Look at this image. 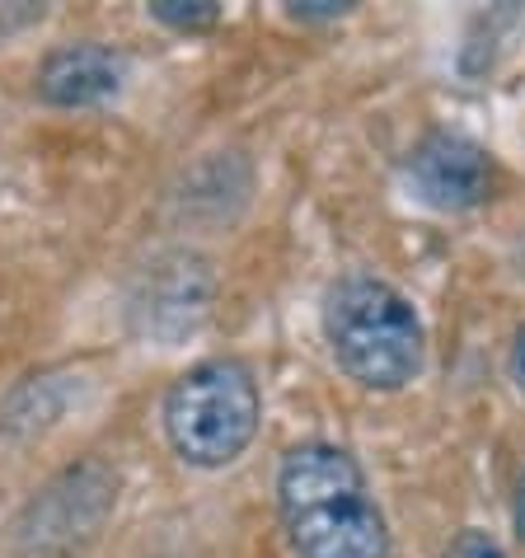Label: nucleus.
I'll use <instances>...</instances> for the list:
<instances>
[{
  "label": "nucleus",
  "instance_id": "nucleus-1",
  "mask_svg": "<svg viewBox=\"0 0 525 558\" xmlns=\"http://www.w3.org/2000/svg\"><path fill=\"white\" fill-rule=\"evenodd\" d=\"M277 507L296 558H390V525L352 451L301 441L277 470Z\"/></svg>",
  "mask_w": 525,
  "mask_h": 558
},
{
  "label": "nucleus",
  "instance_id": "nucleus-2",
  "mask_svg": "<svg viewBox=\"0 0 525 558\" xmlns=\"http://www.w3.org/2000/svg\"><path fill=\"white\" fill-rule=\"evenodd\" d=\"M323 338L333 362L362 390L394 395L423 376L427 329L404 291L380 277L352 272L323 291Z\"/></svg>",
  "mask_w": 525,
  "mask_h": 558
},
{
  "label": "nucleus",
  "instance_id": "nucleus-3",
  "mask_svg": "<svg viewBox=\"0 0 525 558\" xmlns=\"http://www.w3.org/2000/svg\"><path fill=\"white\" fill-rule=\"evenodd\" d=\"M262 423V395L240 356H207L188 366L164 395V437L193 470L235 464Z\"/></svg>",
  "mask_w": 525,
  "mask_h": 558
},
{
  "label": "nucleus",
  "instance_id": "nucleus-4",
  "mask_svg": "<svg viewBox=\"0 0 525 558\" xmlns=\"http://www.w3.org/2000/svg\"><path fill=\"white\" fill-rule=\"evenodd\" d=\"M118 507V474L81 460L48 478L10 525V558H81Z\"/></svg>",
  "mask_w": 525,
  "mask_h": 558
},
{
  "label": "nucleus",
  "instance_id": "nucleus-5",
  "mask_svg": "<svg viewBox=\"0 0 525 558\" xmlns=\"http://www.w3.org/2000/svg\"><path fill=\"white\" fill-rule=\"evenodd\" d=\"M408 183L418 203L437 211H474L484 207L492 189H498V165H492L488 146H478L465 132H427L418 146L408 150Z\"/></svg>",
  "mask_w": 525,
  "mask_h": 558
},
{
  "label": "nucleus",
  "instance_id": "nucleus-6",
  "mask_svg": "<svg viewBox=\"0 0 525 558\" xmlns=\"http://www.w3.org/2000/svg\"><path fill=\"white\" fill-rule=\"evenodd\" d=\"M127 71L132 66L118 48L81 38V43H61V48L42 57L34 89H38V99L52 108H99L122 95Z\"/></svg>",
  "mask_w": 525,
  "mask_h": 558
},
{
  "label": "nucleus",
  "instance_id": "nucleus-7",
  "mask_svg": "<svg viewBox=\"0 0 525 558\" xmlns=\"http://www.w3.org/2000/svg\"><path fill=\"white\" fill-rule=\"evenodd\" d=\"M207 301H211V272L203 258L193 254H174V258H160L146 277V315H150V329H193L197 319L207 315Z\"/></svg>",
  "mask_w": 525,
  "mask_h": 558
},
{
  "label": "nucleus",
  "instance_id": "nucleus-8",
  "mask_svg": "<svg viewBox=\"0 0 525 558\" xmlns=\"http://www.w3.org/2000/svg\"><path fill=\"white\" fill-rule=\"evenodd\" d=\"M150 20H160L174 34H207L221 20V5L216 0H156L150 5Z\"/></svg>",
  "mask_w": 525,
  "mask_h": 558
},
{
  "label": "nucleus",
  "instance_id": "nucleus-9",
  "mask_svg": "<svg viewBox=\"0 0 525 558\" xmlns=\"http://www.w3.org/2000/svg\"><path fill=\"white\" fill-rule=\"evenodd\" d=\"M441 558H506L502 545L492 539L488 531H478V525H469V531H460L451 545L441 549Z\"/></svg>",
  "mask_w": 525,
  "mask_h": 558
},
{
  "label": "nucleus",
  "instance_id": "nucleus-10",
  "mask_svg": "<svg viewBox=\"0 0 525 558\" xmlns=\"http://www.w3.org/2000/svg\"><path fill=\"white\" fill-rule=\"evenodd\" d=\"M347 10H352L347 0H296V5H291L296 20H343Z\"/></svg>",
  "mask_w": 525,
  "mask_h": 558
},
{
  "label": "nucleus",
  "instance_id": "nucleus-11",
  "mask_svg": "<svg viewBox=\"0 0 525 558\" xmlns=\"http://www.w3.org/2000/svg\"><path fill=\"white\" fill-rule=\"evenodd\" d=\"M512 376H516V385L525 390V324L516 329V343H512Z\"/></svg>",
  "mask_w": 525,
  "mask_h": 558
},
{
  "label": "nucleus",
  "instance_id": "nucleus-12",
  "mask_svg": "<svg viewBox=\"0 0 525 558\" xmlns=\"http://www.w3.org/2000/svg\"><path fill=\"white\" fill-rule=\"evenodd\" d=\"M512 521H516V535H521V545H525V470L516 478V507H512Z\"/></svg>",
  "mask_w": 525,
  "mask_h": 558
}]
</instances>
